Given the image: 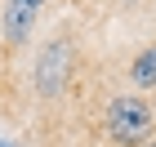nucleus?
<instances>
[{
  "instance_id": "nucleus-5",
  "label": "nucleus",
  "mask_w": 156,
  "mask_h": 147,
  "mask_svg": "<svg viewBox=\"0 0 156 147\" xmlns=\"http://www.w3.org/2000/svg\"><path fill=\"white\" fill-rule=\"evenodd\" d=\"M143 147H156V138H147V143H143Z\"/></svg>"
},
{
  "instance_id": "nucleus-1",
  "label": "nucleus",
  "mask_w": 156,
  "mask_h": 147,
  "mask_svg": "<svg viewBox=\"0 0 156 147\" xmlns=\"http://www.w3.org/2000/svg\"><path fill=\"white\" fill-rule=\"evenodd\" d=\"M107 134L116 143H147L152 134V107L138 94H125L107 107Z\"/></svg>"
},
{
  "instance_id": "nucleus-3",
  "label": "nucleus",
  "mask_w": 156,
  "mask_h": 147,
  "mask_svg": "<svg viewBox=\"0 0 156 147\" xmlns=\"http://www.w3.org/2000/svg\"><path fill=\"white\" fill-rule=\"evenodd\" d=\"M40 9H45V0H5V13H0V31H5V40L23 45V40L36 31Z\"/></svg>"
},
{
  "instance_id": "nucleus-4",
  "label": "nucleus",
  "mask_w": 156,
  "mask_h": 147,
  "mask_svg": "<svg viewBox=\"0 0 156 147\" xmlns=\"http://www.w3.org/2000/svg\"><path fill=\"white\" fill-rule=\"evenodd\" d=\"M129 80H134L138 89H152V85H156V45H152V49H143V54L134 58V67H129Z\"/></svg>"
},
{
  "instance_id": "nucleus-2",
  "label": "nucleus",
  "mask_w": 156,
  "mask_h": 147,
  "mask_svg": "<svg viewBox=\"0 0 156 147\" xmlns=\"http://www.w3.org/2000/svg\"><path fill=\"white\" fill-rule=\"evenodd\" d=\"M62 76H72V49H67V40H49L45 54H40V62H36V85H40V94H58Z\"/></svg>"
}]
</instances>
